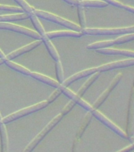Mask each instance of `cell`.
Returning <instances> with one entry per match:
<instances>
[{
    "label": "cell",
    "instance_id": "6da1fadb",
    "mask_svg": "<svg viewBox=\"0 0 134 152\" xmlns=\"http://www.w3.org/2000/svg\"><path fill=\"white\" fill-rule=\"evenodd\" d=\"M33 14H34L35 16H37L38 18H41L45 20L49 21H52L55 24H58L59 26H64L66 28H69L70 30H73L76 32H81L82 28L80 26H78L77 24L73 23L72 21H68L66 19H64L61 17L57 16L53 14H51L49 12L43 11V10H34Z\"/></svg>",
    "mask_w": 134,
    "mask_h": 152
},
{
    "label": "cell",
    "instance_id": "7a4b0ae2",
    "mask_svg": "<svg viewBox=\"0 0 134 152\" xmlns=\"http://www.w3.org/2000/svg\"><path fill=\"white\" fill-rule=\"evenodd\" d=\"M48 104H48V102L47 101H43V102H40V103H37V104H33V105L28 106L23 109H21L19 111L15 112L14 113L9 114V116L2 118V121H0V123L3 124L7 123H10L12 121H16L17 119L24 117V116H27V115H29V114L35 113V112L40 111L41 109L46 108Z\"/></svg>",
    "mask_w": 134,
    "mask_h": 152
},
{
    "label": "cell",
    "instance_id": "3957f363",
    "mask_svg": "<svg viewBox=\"0 0 134 152\" xmlns=\"http://www.w3.org/2000/svg\"><path fill=\"white\" fill-rule=\"evenodd\" d=\"M83 35H121V34H130L134 33V26L125 28H85L82 29Z\"/></svg>",
    "mask_w": 134,
    "mask_h": 152
},
{
    "label": "cell",
    "instance_id": "277c9868",
    "mask_svg": "<svg viewBox=\"0 0 134 152\" xmlns=\"http://www.w3.org/2000/svg\"><path fill=\"white\" fill-rule=\"evenodd\" d=\"M62 115L61 113L59 114V115H57L56 116H54V118L52 119L51 121H50L49 123L47 124L46 127H45L43 129L41 132H40L39 134H38L36 136H35L34 139H33L32 141L30 142V143L26 147V148L24 150L23 152H31L33 151L35 147H36V145L39 143V142L41 141V140L43 139V138L47 135V133H49L50 131H51V129L54 128V126L58 124L60 122L62 119Z\"/></svg>",
    "mask_w": 134,
    "mask_h": 152
},
{
    "label": "cell",
    "instance_id": "5b68a950",
    "mask_svg": "<svg viewBox=\"0 0 134 152\" xmlns=\"http://www.w3.org/2000/svg\"><path fill=\"white\" fill-rule=\"evenodd\" d=\"M0 29L13 31V32H15V33H21L22 35H25L28 36V37H30L35 38V39H37V40H40V38H41V37L37 32L32 30L30 28H25V27H22V26L8 23V22H0Z\"/></svg>",
    "mask_w": 134,
    "mask_h": 152
},
{
    "label": "cell",
    "instance_id": "8992f818",
    "mask_svg": "<svg viewBox=\"0 0 134 152\" xmlns=\"http://www.w3.org/2000/svg\"><path fill=\"white\" fill-rule=\"evenodd\" d=\"M92 114V116H94L95 117L96 119H98L100 122L104 124V125H106L107 128H109L111 130H112L113 132L116 133V134H118V135H120L121 137L124 138V139H127L128 136L126 135V133L125 132H123L121 128H119L118 126L114 124L111 121H110L106 116H105L104 114L100 113L98 110H93L92 112H91Z\"/></svg>",
    "mask_w": 134,
    "mask_h": 152
},
{
    "label": "cell",
    "instance_id": "52a82bcc",
    "mask_svg": "<svg viewBox=\"0 0 134 152\" xmlns=\"http://www.w3.org/2000/svg\"><path fill=\"white\" fill-rule=\"evenodd\" d=\"M59 89L61 90L62 93L66 95V97H68L69 98H70L71 101H73L76 103V104H79L80 106H81L82 108H84L85 109L88 110V112H92L94 109L92 108V105L88 103L87 102H85V100H83L81 98V97L78 96L77 94H75L74 92H73L72 90H70V89H68L67 87H65V86H60Z\"/></svg>",
    "mask_w": 134,
    "mask_h": 152
},
{
    "label": "cell",
    "instance_id": "ba28073f",
    "mask_svg": "<svg viewBox=\"0 0 134 152\" xmlns=\"http://www.w3.org/2000/svg\"><path fill=\"white\" fill-rule=\"evenodd\" d=\"M122 74L120 73L116 75V77L112 80V82H111V84L109 85L108 87L106 88V90L102 93V94L100 95V96L97 98L96 101L95 102V103L93 104V105H92V108H93L94 110H96V109H98L104 102H105V100L108 97L109 94H110L111 91L115 88L116 86L118 85V83H119L121 81V79H122Z\"/></svg>",
    "mask_w": 134,
    "mask_h": 152
},
{
    "label": "cell",
    "instance_id": "9c48e42d",
    "mask_svg": "<svg viewBox=\"0 0 134 152\" xmlns=\"http://www.w3.org/2000/svg\"><path fill=\"white\" fill-rule=\"evenodd\" d=\"M134 66V59H125V60H120V61H115L110 63V64H104L102 66L97 67L98 72H104V71H111L114 69L123 68V67H129V66Z\"/></svg>",
    "mask_w": 134,
    "mask_h": 152
},
{
    "label": "cell",
    "instance_id": "30bf717a",
    "mask_svg": "<svg viewBox=\"0 0 134 152\" xmlns=\"http://www.w3.org/2000/svg\"><path fill=\"white\" fill-rule=\"evenodd\" d=\"M42 40H37L34 41L33 43H30L28 45H25L22 48H20L18 49H16L14 52H10L9 54L6 56V60H12V59H15L17 57L20 56L21 55L25 54L26 52H28L33 50L35 48H37L38 46H40L42 44Z\"/></svg>",
    "mask_w": 134,
    "mask_h": 152
},
{
    "label": "cell",
    "instance_id": "8fae6325",
    "mask_svg": "<svg viewBox=\"0 0 134 152\" xmlns=\"http://www.w3.org/2000/svg\"><path fill=\"white\" fill-rule=\"evenodd\" d=\"M96 72H98L97 67H92V68L86 69V70L81 71L80 72H78V73H76L74 75H73L70 76L67 79H65V81L62 83V86H65V87H67L68 86H70L73 83L76 82L77 80H79L80 78H85V77H87V76L92 75L96 73Z\"/></svg>",
    "mask_w": 134,
    "mask_h": 152
},
{
    "label": "cell",
    "instance_id": "7c38bea8",
    "mask_svg": "<svg viewBox=\"0 0 134 152\" xmlns=\"http://www.w3.org/2000/svg\"><path fill=\"white\" fill-rule=\"evenodd\" d=\"M46 36L48 39L62 37H82L83 33L81 32H76L73 30H60L48 32L46 33Z\"/></svg>",
    "mask_w": 134,
    "mask_h": 152
},
{
    "label": "cell",
    "instance_id": "4fadbf2b",
    "mask_svg": "<svg viewBox=\"0 0 134 152\" xmlns=\"http://www.w3.org/2000/svg\"><path fill=\"white\" fill-rule=\"evenodd\" d=\"M31 77H33V78H35L36 80L40 81L41 83H45L47 85L50 86H52L54 88H59L61 84H59L58 83V81L54 80L53 78H50L48 76H46L44 75H42V74L40 73H35V72H32L31 73Z\"/></svg>",
    "mask_w": 134,
    "mask_h": 152
},
{
    "label": "cell",
    "instance_id": "5bb4252c",
    "mask_svg": "<svg viewBox=\"0 0 134 152\" xmlns=\"http://www.w3.org/2000/svg\"><path fill=\"white\" fill-rule=\"evenodd\" d=\"M98 53L103 55H119V56H125L133 57L134 59V52L130 50L123 49H114V48H104V49H99L96 51Z\"/></svg>",
    "mask_w": 134,
    "mask_h": 152
},
{
    "label": "cell",
    "instance_id": "9a60e30c",
    "mask_svg": "<svg viewBox=\"0 0 134 152\" xmlns=\"http://www.w3.org/2000/svg\"><path fill=\"white\" fill-rule=\"evenodd\" d=\"M41 40L45 44V46L47 48V51L49 52V54L51 56V57L54 59V60H55L56 62L60 61V57H59V54L58 51L56 50L55 47L54 46V45L52 44L51 41L50 39L47 37V36L45 35L43 37H41Z\"/></svg>",
    "mask_w": 134,
    "mask_h": 152
},
{
    "label": "cell",
    "instance_id": "2e32d148",
    "mask_svg": "<svg viewBox=\"0 0 134 152\" xmlns=\"http://www.w3.org/2000/svg\"><path fill=\"white\" fill-rule=\"evenodd\" d=\"M30 14L26 13H18V14H9V15H0V22H8V21H21L28 18Z\"/></svg>",
    "mask_w": 134,
    "mask_h": 152
},
{
    "label": "cell",
    "instance_id": "e0dca14e",
    "mask_svg": "<svg viewBox=\"0 0 134 152\" xmlns=\"http://www.w3.org/2000/svg\"><path fill=\"white\" fill-rule=\"evenodd\" d=\"M108 3L101 0H82L79 2V6L81 7H96V8H104L108 6Z\"/></svg>",
    "mask_w": 134,
    "mask_h": 152
},
{
    "label": "cell",
    "instance_id": "ac0fdd59",
    "mask_svg": "<svg viewBox=\"0 0 134 152\" xmlns=\"http://www.w3.org/2000/svg\"><path fill=\"white\" fill-rule=\"evenodd\" d=\"M99 75H100V72H96V73L92 75L91 77H90V78L83 84L82 86L80 88V90H78V92L77 93V94H78V96H80V97H82L83 95L85 94V93L87 91L88 89L92 85V83H95V81L99 78Z\"/></svg>",
    "mask_w": 134,
    "mask_h": 152
},
{
    "label": "cell",
    "instance_id": "d6986e66",
    "mask_svg": "<svg viewBox=\"0 0 134 152\" xmlns=\"http://www.w3.org/2000/svg\"><path fill=\"white\" fill-rule=\"evenodd\" d=\"M5 64H7L9 68L13 69V70L17 71L19 73H21L22 74V75H25L27 76L31 75L32 71H31L30 70H28V68H26V67L21 66V65H19V64H16V63H14V62H12L11 60H5Z\"/></svg>",
    "mask_w": 134,
    "mask_h": 152
},
{
    "label": "cell",
    "instance_id": "ffe728a7",
    "mask_svg": "<svg viewBox=\"0 0 134 152\" xmlns=\"http://www.w3.org/2000/svg\"><path fill=\"white\" fill-rule=\"evenodd\" d=\"M0 135H1V141H2V152H8V134L6 126L3 124H0Z\"/></svg>",
    "mask_w": 134,
    "mask_h": 152
},
{
    "label": "cell",
    "instance_id": "44dd1931",
    "mask_svg": "<svg viewBox=\"0 0 134 152\" xmlns=\"http://www.w3.org/2000/svg\"><path fill=\"white\" fill-rule=\"evenodd\" d=\"M114 45V42L113 40H106V41H99V42H95L92 44H90L87 46L88 49H104V48H108V47H111Z\"/></svg>",
    "mask_w": 134,
    "mask_h": 152
},
{
    "label": "cell",
    "instance_id": "7402d4cb",
    "mask_svg": "<svg viewBox=\"0 0 134 152\" xmlns=\"http://www.w3.org/2000/svg\"><path fill=\"white\" fill-rule=\"evenodd\" d=\"M31 18V21L33 22V24L35 26V29L37 30V33L40 34V36L42 37L43 36L46 35V32H45L44 28L43 27L42 24L40 23V20H39V18L37 16H35L34 14H30V17H29Z\"/></svg>",
    "mask_w": 134,
    "mask_h": 152
},
{
    "label": "cell",
    "instance_id": "603a6c76",
    "mask_svg": "<svg viewBox=\"0 0 134 152\" xmlns=\"http://www.w3.org/2000/svg\"><path fill=\"white\" fill-rule=\"evenodd\" d=\"M92 114L91 112H88L87 114H86V116L84 117V119H83V121L82 123H81V124H80V128H79V130H78V137H80L81 135H83V133L85 132V131L86 130V128H87V127L88 126V124H89V123L91 122V121H92Z\"/></svg>",
    "mask_w": 134,
    "mask_h": 152
},
{
    "label": "cell",
    "instance_id": "cb8c5ba5",
    "mask_svg": "<svg viewBox=\"0 0 134 152\" xmlns=\"http://www.w3.org/2000/svg\"><path fill=\"white\" fill-rule=\"evenodd\" d=\"M55 70H56V75L57 78H58V83L59 84H62L64 81H65V78H64V71L61 62L58 61L55 64Z\"/></svg>",
    "mask_w": 134,
    "mask_h": 152
},
{
    "label": "cell",
    "instance_id": "d4e9b609",
    "mask_svg": "<svg viewBox=\"0 0 134 152\" xmlns=\"http://www.w3.org/2000/svg\"><path fill=\"white\" fill-rule=\"evenodd\" d=\"M133 40H134V33H130V34L123 35L120 37L116 38L115 40H114V45H121V44L130 42Z\"/></svg>",
    "mask_w": 134,
    "mask_h": 152
},
{
    "label": "cell",
    "instance_id": "484cf974",
    "mask_svg": "<svg viewBox=\"0 0 134 152\" xmlns=\"http://www.w3.org/2000/svg\"><path fill=\"white\" fill-rule=\"evenodd\" d=\"M14 1L21 7V9L23 10V11H25L27 14H32L35 10L33 7H31L25 0H14Z\"/></svg>",
    "mask_w": 134,
    "mask_h": 152
},
{
    "label": "cell",
    "instance_id": "4316f807",
    "mask_svg": "<svg viewBox=\"0 0 134 152\" xmlns=\"http://www.w3.org/2000/svg\"><path fill=\"white\" fill-rule=\"evenodd\" d=\"M78 16H79V20H80V27L82 29L85 28L86 27V18H85V10L84 8L80 6L78 7Z\"/></svg>",
    "mask_w": 134,
    "mask_h": 152
},
{
    "label": "cell",
    "instance_id": "83f0119b",
    "mask_svg": "<svg viewBox=\"0 0 134 152\" xmlns=\"http://www.w3.org/2000/svg\"><path fill=\"white\" fill-rule=\"evenodd\" d=\"M0 10L3 11L14 12V13H23V10L20 7H11V6H7V5L0 4Z\"/></svg>",
    "mask_w": 134,
    "mask_h": 152
},
{
    "label": "cell",
    "instance_id": "f1b7e54d",
    "mask_svg": "<svg viewBox=\"0 0 134 152\" xmlns=\"http://www.w3.org/2000/svg\"><path fill=\"white\" fill-rule=\"evenodd\" d=\"M76 103L74 102H73V101H70V102H69L67 104H66V106L64 107L63 109H62V110L61 112V114L62 115V116H66V115H67V114L70 113V112L73 109V108L74 106H75Z\"/></svg>",
    "mask_w": 134,
    "mask_h": 152
},
{
    "label": "cell",
    "instance_id": "f546056e",
    "mask_svg": "<svg viewBox=\"0 0 134 152\" xmlns=\"http://www.w3.org/2000/svg\"><path fill=\"white\" fill-rule=\"evenodd\" d=\"M62 94V91L61 90L59 89V88H57L56 90H54V92L52 93L50 95L49 97L47 98V102H48V104H50V103H52V102H54L55 100H56V98H58V97L61 95Z\"/></svg>",
    "mask_w": 134,
    "mask_h": 152
},
{
    "label": "cell",
    "instance_id": "4dcf8cb0",
    "mask_svg": "<svg viewBox=\"0 0 134 152\" xmlns=\"http://www.w3.org/2000/svg\"><path fill=\"white\" fill-rule=\"evenodd\" d=\"M101 1H104V2L108 3V4L113 5L114 7H118V8H123L124 7V4H122V2H118L117 0H101Z\"/></svg>",
    "mask_w": 134,
    "mask_h": 152
},
{
    "label": "cell",
    "instance_id": "1f68e13d",
    "mask_svg": "<svg viewBox=\"0 0 134 152\" xmlns=\"http://www.w3.org/2000/svg\"><path fill=\"white\" fill-rule=\"evenodd\" d=\"M67 4L73 6V7H78L79 6V1L78 0H63Z\"/></svg>",
    "mask_w": 134,
    "mask_h": 152
},
{
    "label": "cell",
    "instance_id": "d6a6232c",
    "mask_svg": "<svg viewBox=\"0 0 134 152\" xmlns=\"http://www.w3.org/2000/svg\"><path fill=\"white\" fill-rule=\"evenodd\" d=\"M134 149V143L133 144L130 145V146H128V147H125L124 149H122L120 151H118V152H130V151H132V150Z\"/></svg>",
    "mask_w": 134,
    "mask_h": 152
},
{
    "label": "cell",
    "instance_id": "836d02e7",
    "mask_svg": "<svg viewBox=\"0 0 134 152\" xmlns=\"http://www.w3.org/2000/svg\"><path fill=\"white\" fill-rule=\"evenodd\" d=\"M123 9L126 10L128 11L131 12L133 14H134V7H131V6H129V5H124V7H123Z\"/></svg>",
    "mask_w": 134,
    "mask_h": 152
},
{
    "label": "cell",
    "instance_id": "e575fe53",
    "mask_svg": "<svg viewBox=\"0 0 134 152\" xmlns=\"http://www.w3.org/2000/svg\"><path fill=\"white\" fill-rule=\"evenodd\" d=\"M0 59H6V55L4 54V52H2L1 49H0Z\"/></svg>",
    "mask_w": 134,
    "mask_h": 152
},
{
    "label": "cell",
    "instance_id": "d590c367",
    "mask_svg": "<svg viewBox=\"0 0 134 152\" xmlns=\"http://www.w3.org/2000/svg\"><path fill=\"white\" fill-rule=\"evenodd\" d=\"M5 60H6L5 59H0V65H1V64H4Z\"/></svg>",
    "mask_w": 134,
    "mask_h": 152
},
{
    "label": "cell",
    "instance_id": "8d00e7d4",
    "mask_svg": "<svg viewBox=\"0 0 134 152\" xmlns=\"http://www.w3.org/2000/svg\"><path fill=\"white\" fill-rule=\"evenodd\" d=\"M2 120V115H1V113H0V121Z\"/></svg>",
    "mask_w": 134,
    "mask_h": 152
},
{
    "label": "cell",
    "instance_id": "74e56055",
    "mask_svg": "<svg viewBox=\"0 0 134 152\" xmlns=\"http://www.w3.org/2000/svg\"><path fill=\"white\" fill-rule=\"evenodd\" d=\"M78 1H79V2H80V1H82V0H78Z\"/></svg>",
    "mask_w": 134,
    "mask_h": 152
},
{
    "label": "cell",
    "instance_id": "f35d334b",
    "mask_svg": "<svg viewBox=\"0 0 134 152\" xmlns=\"http://www.w3.org/2000/svg\"><path fill=\"white\" fill-rule=\"evenodd\" d=\"M133 85H134V82H133Z\"/></svg>",
    "mask_w": 134,
    "mask_h": 152
},
{
    "label": "cell",
    "instance_id": "ab89813d",
    "mask_svg": "<svg viewBox=\"0 0 134 152\" xmlns=\"http://www.w3.org/2000/svg\"><path fill=\"white\" fill-rule=\"evenodd\" d=\"M0 124H1V123H0Z\"/></svg>",
    "mask_w": 134,
    "mask_h": 152
}]
</instances>
